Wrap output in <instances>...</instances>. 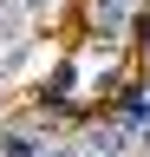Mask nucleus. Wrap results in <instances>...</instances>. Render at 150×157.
Listing matches in <instances>:
<instances>
[{"label":"nucleus","instance_id":"1","mask_svg":"<svg viewBox=\"0 0 150 157\" xmlns=\"http://www.w3.org/2000/svg\"><path fill=\"white\" fill-rule=\"evenodd\" d=\"M130 13H137V0H91V26H98L104 39H118L130 26Z\"/></svg>","mask_w":150,"mask_h":157},{"label":"nucleus","instance_id":"2","mask_svg":"<svg viewBox=\"0 0 150 157\" xmlns=\"http://www.w3.org/2000/svg\"><path fill=\"white\" fill-rule=\"evenodd\" d=\"M0 157H46V144L33 131H7V137H0Z\"/></svg>","mask_w":150,"mask_h":157},{"label":"nucleus","instance_id":"3","mask_svg":"<svg viewBox=\"0 0 150 157\" xmlns=\"http://www.w3.org/2000/svg\"><path fill=\"white\" fill-rule=\"evenodd\" d=\"M124 144H130V137L118 124H98V131H91V151H98V157H124Z\"/></svg>","mask_w":150,"mask_h":157},{"label":"nucleus","instance_id":"4","mask_svg":"<svg viewBox=\"0 0 150 157\" xmlns=\"http://www.w3.org/2000/svg\"><path fill=\"white\" fill-rule=\"evenodd\" d=\"M13 26H20V13H7V7H0V39H7Z\"/></svg>","mask_w":150,"mask_h":157}]
</instances>
